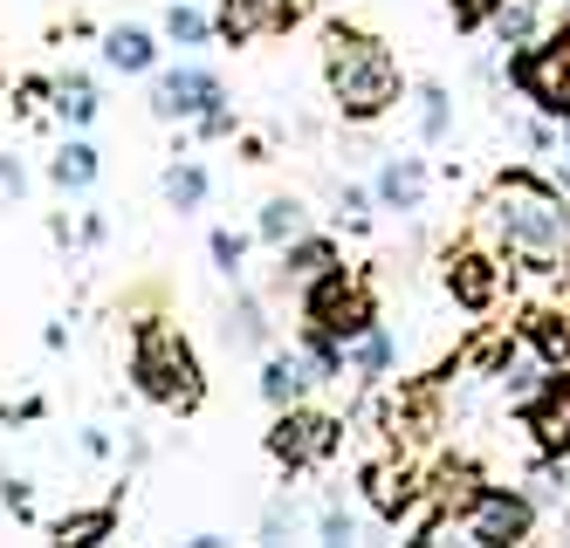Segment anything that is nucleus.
I'll list each match as a JSON object with an SVG mask.
<instances>
[{
    "mask_svg": "<svg viewBox=\"0 0 570 548\" xmlns=\"http://www.w3.org/2000/svg\"><path fill=\"white\" fill-rule=\"evenodd\" d=\"M207 255H214V268H220L227 281L248 275V240H240L234 227H214V233H207Z\"/></svg>",
    "mask_w": 570,
    "mask_h": 548,
    "instance_id": "cd10ccee",
    "label": "nucleus"
},
{
    "mask_svg": "<svg viewBox=\"0 0 570 548\" xmlns=\"http://www.w3.org/2000/svg\"><path fill=\"white\" fill-rule=\"evenodd\" d=\"M364 494H372V508H379V521H413V500H420V487H413V474L405 467H372L364 474Z\"/></svg>",
    "mask_w": 570,
    "mask_h": 548,
    "instance_id": "aec40b11",
    "label": "nucleus"
},
{
    "mask_svg": "<svg viewBox=\"0 0 570 548\" xmlns=\"http://www.w3.org/2000/svg\"><path fill=\"white\" fill-rule=\"evenodd\" d=\"M323 90H331L344 123H379L385 110H399L405 76H399V56L385 49L372 28L331 21V28H323Z\"/></svg>",
    "mask_w": 570,
    "mask_h": 548,
    "instance_id": "f03ea898",
    "label": "nucleus"
},
{
    "mask_svg": "<svg viewBox=\"0 0 570 548\" xmlns=\"http://www.w3.org/2000/svg\"><path fill=\"white\" fill-rule=\"evenodd\" d=\"M0 508H8L14 521H35V494H28V480H21V474L0 480Z\"/></svg>",
    "mask_w": 570,
    "mask_h": 548,
    "instance_id": "473e14b6",
    "label": "nucleus"
},
{
    "mask_svg": "<svg viewBox=\"0 0 570 548\" xmlns=\"http://www.w3.org/2000/svg\"><path fill=\"white\" fill-rule=\"evenodd\" d=\"M563 145H570V117H563Z\"/></svg>",
    "mask_w": 570,
    "mask_h": 548,
    "instance_id": "4c0bfd02",
    "label": "nucleus"
},
{
    "mask_svg": "<svg viewBox=\"0 0 570 548\" xmlns=\"http://www.w3.org/2000/svg\"><path fill=\"white\" fill-rule=\"evenodd\" d=\"M49 110L69 123V131H90V123L104 117V90H97V76L90 69H62L49 82Z\"/></svg>",
    "mask_w": 570,
    "mask_h": 548,
    "instance_id": "ddd939ff",
    "label": "nucleus"
},
{
    "mask_svg": "<svg viewBox=\"0 0 570 548\" xmlns=\"http://www.w3.org/2000/svg\"><path fill=\"white\" fill-rule=\"evenodd\" d=\"M117 535V508H90V515H62L56 541H110Z\"/></svg>",
    "mask_w": 570,
    "mask_h": 548,
    "instance_id": "bb28decb",
    "label": "nucleus"
},
{
    "mask_svg": "<svg viewBox=\"0 0 570 548\" xmlns=\"http://www.w3.org/2000/svg\"><path fill=\"white\" fill-rule=\"evenodd\" d=\"M337 446H344V418L337 411H316L309 398L289 405V411H275V426H268V452H275V467H289V474L331 467Z\"/></svg>",
    "mask_w": 570,
    "mask_h": 548,
    "instance_id": "39448f33",
    "label": "nucleus"
},
{
    "mask_svg": "<svg viewBox=\"0 0 570 548\" xmlns=\"http://www.w3.org/2000/svg\"><path fill=\"white\" fill-rule=\"evenodd\" d=\"M296 350L309 357V370H316V385H344L351 377V357H344V343L331 329H316V322H303V336H296Z\"/></svg>",
    "mask_w": 570,
    "mask_h": 548,
    "instance_id": "b1692460",
    "label": "nucleus"
},
{
    "mask_svg": "<svg viewBox=\"0 0 570 548\" xmlns=\"http://www.w3.org/2000/svg\"><path fill=\"white\" fill-rule=\"evenodd\" d=\"M522 426L537 439V452H570V370H550L537 398H522Z\"/></svg>",
    "mask_w": 570,
    "mask_h": 548,
    "instance_id": "9d476101",
    "label": "nucleus"
},
{
    "mask_svg": "<svg viewBox=\"0 0 570 548\" xmlns=\"http://www.w3.org/2000/svg\"><path fill=\"white\" fill-rule=\"evenodd\" d=\"M344 357H351V385H357V391H379L385 370H392V329L372 322L364 336H351V343H344Z\"/></svg>",
    "mask_w": 570,
    "mask_h": 548,
    "instance_id": "a211bd4d",
    "label": "nucleus"
},
{
    "mask_svg": "<svg viewBox=\"0 0 570 548\" xmlns=\"http://www.w3.org/2000/svg\"><path fill=\"white\" fill-rule=\"evenodd\" d=\"M372 206H379V192H364V186H337V220H344L351 233L372 227Z\"/></svg>",
    "mask_w": 570,
    "mask_h": 548,
    "instance_id": "c756f323",
    "label": "nucleus"
},
{
    "mask_svg": "<svg viewBox=\"0 0 570 548\" xmlns=\"http://www.w3.org/2000/svg\"><path fill=\"white\" fill-rule=\"evenodd\" d=\"M275 261H282V281H289V288H309L316 275L344 268V255H337L331 233H296L289 247H275Z\"/></svg>",
    "mask_w": 570,
    "mask_h": 548,
    "instance_id": "2eb2a0df",
    "label": "nucleus"
},
{
    "mask_svg": "<svg viewBox=\"0 0 570 548\" xmlns=\"http://www.w3.org/2000/svg\"><path fill=\"white\" fill-rule=\"evenodd\" d=\"M296 233H309V206H303L296 192H275V199L262 206V220H255V240H268V247H289Z\"/></svg>",
    "mask_w": 570,
    "mask_h": 548,
    "instance_id": "5701e85b",
    "label": "nucleus"
},
{
    "mask_svg": "<svg viewBox=\"0 0 570 548\" xmlns=\"http://www.w3.org/2000/svg\"><path fill=\"white\" fill-rule=\"evenodd\" d=\"M474 548H509L537 535V494H515V487H481V500L454 521Z\"/></svg>",
    "mask_w": 570,
    "mask_h": 548,
    "instance_id": "0eeeda50",
    "label": "nucleus"
},
{
    "mask_svg": "<svg viewBox=\"0 0 570 548\" xmlns=\"http://www.w3.org/2000/svg\"><path fill=\"white\" fill-rule=\"evenodd\" d=\"M309 528H316V541H357V515L344 508L337 494H331V500L316 508V521H309Z\"/></svg>",
    "mask_w": 570,
    "mask_h": 548,
    "instance_id": "c85d7f7f",
    "label": "nucleus"
},
{
    "mask_svg": "<svg viewBox=\"0 0 570 548\" xmlns=\"http://www.w3.org/2000/svg\"><path fill=\"white\" fill-rule=\"evenodd\" d=\"M220 336H227V350H275V322L262 309V295L240 288L234 309H227V322H220Z\"/></svg>",
    "mask_w": 570,
    "mask_h": 548,
    "instance_id": "f3484780",
    "label": "nucleus"
},
{
    "mask_svg": "<svg viewBox=\"0 0 570 548\" xmlns=\"http://www.w3.org/2000/svg\"><path fill=\"white\" fill-rule=\"evenodd\" d=\"M21 192H28L21 158H8V151H0V206H8V199H21Z\"/></svg>",
    "mask_w": 570,
    "mask_h": 548,
    "instance_id": "72a5a7b5",
    "label": "nucleus"
},
{
    "mask_svg": "<svg viewBox=\"0 0 570 548\" xmlns=\"http://www.w3.org/2000/svg\"><path fill=\"white\" fill-rule=\"evenodd\" d=\"M446 295H454L461 309H495V295H502V268L488 261V255H454L446 261Z\"/></svg>",
    "mask_w": 570,
    "mask_h": 548,
    "instance_id": "4468645a",
    "label": "nucleus"
},
{
    "mask_svg": "<svg viewBox=\"0 0 570 548\" xmlns=\"http://www.w3.org/2000/svg\"><path fill=\"white\" fill-rule=\"evenodd\" d=\"M446 14H454V28H488V21H495L502 14V0H446Z\"/></svg>",
    "mask_w": 570,
    "mask_h": 548,
    "instance_id": "2f4dec72",
    "label": "nucleus"
},
{
    "mask_svg": "<svg viewBox=\"0 0 570 548\" xmlns=\"http://www.w3.org/2000/svg\"><path fill=\"white\" fill-rule=\"evenodd\" d=\"M131 385L145 405L179 411V418L207 405V370H199V350L186 343L179 322H166V316L131 322Z\"/></svg>",
    "mask_w": 570,
    "mask_h": 548,
    "instance_id": "7ed1b4c3",
    "label": "nucleus"
},
{
    "mask_svg": "<svg viewBox=\"0 0 570 548\" xmlns=\"http://www.w3.org/2000/svg\"><path fill=\"white\" fill-rule=\"evenodd\" d=\"M214 103H227V90L207 62H179V69L151 76V117H166V123H199Z\"/></svg>",
    "mask_w": 570,
    "mask_h": 548,
    "instance_id": "6e6552de",
    "label": "nucleus"
},
{
    "mask_svg": "<svg viewBox=\"0 0 570 548\" xmlns=\"http://www.w3.org/2000/svg\"><path fill=\"white\" fill-rule=\"evenodd\" d=\"M303 14V0H214V28L227 49H255V41L289 34Z\"/></svg>",
    "mask_w": 570,
    "mask_h": 548,
    "instance_id": "1a4fd4ad",
    "label": "nucleus"
},
{
    "mask_svg": "<svg viewBox=\"0 0 570 548\" xmlns=\"http://www.w3.org/2000/svg\"><path fill=\"white\" fill-rule=\"evenodd\" d=\"M509 82L537 103L543 117H570V21L563 28H550V34H537L529 49H515L509 56Z\"/></svg>",
    "mask_w": 570,
    "mask_h": 548,
    "instance_id": "20e7f679",
    "label": "nucleus"
},
{
    "mask_svg": "<svg viewBox=\"0 0 570 548\" xmlns=\"http://www.w3.org/2000/svg\"><path fill=\"white\" fill-rule=\"evenodd\" d=\"M255 391H262V405H268V411H289V405H303V398L316 391V370H309V357H303V350H262V377H255Z\"/></svg>",
    "mask_w": 570,
    "mask_h": 548,
    "instance_id": "9b49d317",
    "label": "nucleus"
},
{
    "mask_svg": "<svg viewBox=\"0 0 570 548\" xmlns=\"http://www.w3.org/2000/svg\"><path fill=\"white\" fill-rule=\"evenodd\" d=\"M303 322L316 329H331L337 343H351V336H364L379 322V302H372V281L351 275V268H331V275H316L303 288Z\"/></svg>",
    "mask_w": 570,
    "mask_h": 548,
    "instance_id": "423d86ee",
    "label": "nucleus"
},
{
    "mask_svg": "<svg viewBox=\"0 0 570 548\" xmlns=\"http://www.w3.org/2000/svg\"><path fill=\"white\" fill-rule=\"evenodd\" d=\"M76 446H83V459H104L110 452V432L104 426H83V432H76Z\"/></svg>",
    "mask_w": 570,
    "mask_h": 548,
    "instance_id": "c9c22d12",
    "label": "nucleus"
},
{
    "mask_svg": "<svg viewBox=\"0 0 570 548\" xmlns=\"http://www.w3.org/2000/svg\"><path fill=\"white\" fill-rule=\"evenodd\" d=\"M193 131H199V138H234V131H240V123H234V110H227V103H214L207 117H199V123H193Z\"/></svg>",
    "mask_w": 570,
    "mask_h": 548,
    "instance_id": "f704fd0d",
    "label": "nucleus"
},
{
    "mask_svg": "<svg viewBox=\"0 0 570 548\" xmlns=\"http://www.w3.org/2000/svg\"><path fill=\"white\" fill-rule=\"evenodd\" d=\"M426 186H433V172H426V158H413V151H392L385 165H379V179H372V192H379V213H420L426 206Z\"/></svg>",
    "mask_w": 570,
    "mask_h": 548,
    "instance_id": "f8f14e48",
    "label": "nucleus"
},
{
    "mask_svg": "<svg viewBox=\"0 0 570 548\" xmlns=\"http://www.w3.org/2000/svg\"><path fill=\"white\" fill-rule=\"evenodd\" d=\"M488 233H495L529 275H557L570 261V199L537 172H502L488 186Z\"/></svg>",
    "mask_w": 570,
    "mask_h": 548,
    "instance_id": "f257e3e1",
    "label": "nucleus"
},
{
    "mask_svg": "<svg viewBox=\"0 0 570 548\" xmlns=\"http://www.w3.org/2000/svg\"><path fill=\"white\" fill-rule=\"evenodd\" d=\"M296 528H303V508H296V500H289V494H282V500H268L262 535H268V541H282V535H296Z\"/></svg>",
    "mask_w": 570,
    "mask_h": 548,
    "instance_id": "7c9ffc66",
    "label": "nucleus"
},
{
    "mask_svg": "<svg viewBox=\"0 0 570 548\" xmlns=\"http://www.w3.org/2000/svg\"><path fill=\"white\" fill-rule=\"evenodd\" d=\"M413 123H420V145H446V131H454V97H446V82H420L413 90Z\"/></svg>",
    "mask_w": 570,
    "mask_h": 548,
    "instance_id": "393cba45",
    "label": "nucleus"
},
{
    "mask_svg": "<svg viewBox=\"0 0 570 548\" xmlns=\"http://www.w3.org/2000/svg\"><path fill=\"white\" fill-rule=\"evenodd\" d=\"M158 192H166L173 213H199V206H207V192H214V179H207V165H199V158H179V165H166Z\"/></svg>",
    "mask_w": 570,
    "mask_h": 548,
    "instance_id": "4be33fe9",
    "label": "nucleus"
},
{
    "mask_svg": "<svg viewBox=\"0 0 570 548\" xmlns=\"http://www.w3.org/2000/svg\"><path fill=\"white\" fill-rule=\"evenodd\" d=\"M49 179L62 186V192H90L97 179H104V158H97V145L76 131V138H62L56 145V158H49Z\"/></svg>",
    "mask_w": 570,
    "mask_h": 548,
    "instance_id": "6ab92c4d",
    "label": "nucleus"
},
{
    "mask_svg": "<svg viewBox=\"0 0 570 548\" xmlns=\"http://www.w3.org/2000/svg\"><path fill=\"white\" fill-rule=\"evenodd\" d=\"M158 34H166L173 49H207V41H220L207 0H173V8H166V28H158Z\"/></svg>",
    "mask_w": 570,
    "mask_h": 548,
    "instance_id": "412c9836",
    "label": "nucleus"
},
{
    "mask_svg": "<svg viewBox=\"0 0 570 548\" xmlns=\"http://www.w3.org/2000/svg\"><path fill=\"white\" fill-rule=\"evenodd\" d=\"M76 240L97 247V240H104V213H83V220H76Z\"/></svg>",
    "mask_w": 570,
    "mask_h": 548,
    "instance_id": "e433bc0d",
    "label": "nucleus"
},
{
    "mask_svg": "<svg viewBox=\"0 0 570 548\" xmlns=\"http://www.w3.org/2000/svg\"><path fill=\"white\" fill-rule=\"evenodd\" d=\"M104 62H110V69H125V76H151V69H158V34L138 28V21L104 28Z\"/></svg>",
    "mask_w": 570,
    "mask_h": 548,
    "instance_id": "dca6fc26",
    "label": "nucleus"
},
{
    "mask_svg": "<svg viewBox=\"0 0 570 548\" xmlns=\"http://www.w3.org/2000/svg\"><path fill=\"white\" fill-rule=\"evenodd\" d=\"M488 28H495L502 49H529V41H537V0H502V14Z\"/></svg>",
    "mask_w": 570,
    "mask_h": 548,
    "instance_id": "a878e982",
    "label": "nucleus"
}]
</instances>
